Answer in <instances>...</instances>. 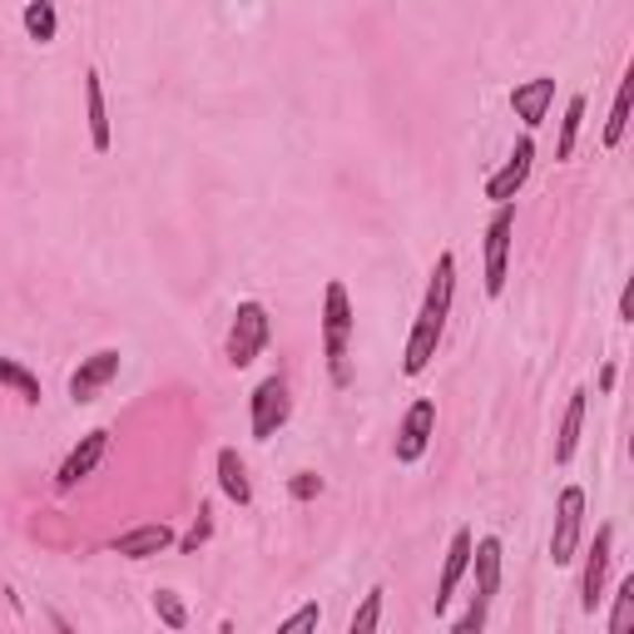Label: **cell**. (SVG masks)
<instances>
[{
    "label": "cell",
    "instance_id": "obj_1",
    "mask_svg": "<svg viewBox=\"0 0 634 634\" xmlns=\"http://www.w3.org/2000/svg\"><path fill=\"white\" fill-rule=\"evenodd\" d=\"M451 298H457V253H441L437 268H431L427 298H421V313L407 333V352H401V372L421 377L437 357L441 337H447V317H451Z\"/></svg>",
    "mask_w": 634,
    "mask_h": 634
},
{
    "label": "cell",
    "instance_id": "obj_2",
    "mask_svg": "<svg viewBox=\"0 0 634 634\" xmlns=\"http://www.w3.org/2000/svg\"><path fill=\"white\" fill-rule=\"evenodd\" d=\"M352 298H347V283H327L323 288V352H327V367H333V382L347 387L352 372H347V342H352Z\"/></svg>",
    "mask_w": 634,
    "mask_h": 634
},
{
    "label": "cell",
    "instance_id": "obj_3",
    "mask_svg": "<svg viewBox=\"0 0 634 634\" xmlns=\"http://www.w3.org/2000/svg\"><path fill=\"white\" fill-rule=\"evenodd\" d=\"M501 541L495 535H481L471 545V570H476V595H471V610L457 620V634H471V630H485L491 620V600L501 595Z\"/></svg>",
    "mask_w": 634,
    "mask_h": 634
},
{
    "label": "cell",
    "instance_id": "obj_4",
    "mask_svg": "<svg viewBox=\"0 0 634 634\" xmlns=\"http://www.w3.org/2000/svg\"><path fill=\"white\" fill-rule=\"evenodd\" d=\"M268 337H273V317L268 308H263L258 298H248V303H238L234 308V323H228V367H253L263 357V347H268Z\"/></svg>",
    "mask_w": 634,
    "mask_h": 634
},
{
    "label": "cell",
    "instance_id": "obj_5",
    "mask_svg": "<svg viewBox=\"0 0 634 634\" xmlns=\"http://www.w3.org/2000/svg\"><path fill=\"white\" fill-rule=\"evenodd\" d=\"M293 417V397H288V382L283 377H263L248 397V431L253 441H273Z\"/></svg>",
    "mask_w": 634,
    "mask_h": 634
},
{
    "label": "cell",
    "instance_id": "obj_6",
    "mask_svg": "<svg viewBox=\"0 0 634 634\" xmlns=\"http://www.w3.org/2000/svg\"><path fill=\"white\" fill-rule=\"evenodd\" d=\"M511 238H515V204H495L491 224H485V293H491V298H501L505 293Z\"/></svg>",
    "mask_w": 634,
    "mask_h": 634
},
{
    "label": "cell",
    "instance_id": "obj_7",
    "mask_svg": "<svg viewBox=\"0 0 634 634\" xmlns=\"http://www.w3.org/2000/svg\"><path fill=\"white\" fill-rule=\"evenodd\" d=\"M580 531H585V491H580V485H565V491L555 495V531H551L555 565H570V560H575Z\"/></svg>",
    "mask_w": 634,
    "mask_h": 634
},
{
    "label": "cell",
    "instance_id": "obj_8",
    "mask_svg": "<svg viewBox=\"0 0 634 634\" xmlns=\"http://www.w3.org/2000/svg\"><path fill=\"white\" fill-rule=\"evenodd\" d=\"M431 437H437V401L431 397H417L407 407V417H401V427H397V461L401 467H417L421 457H427V447H431Z\"/></svg>",
    "mask_w": 634,
    "mask_h": 634
},
{
    "label": "cell",
    "instance_id": "obj_9",
    "mask_svg": "<svg viewBox=\"0 0 634 634\" xmlns=\"http://www.w3.org/2000/svg\"><path fill=\"white\" fill-rule=\"evenodd\" d=\"M610 555H615V525H600L595 545H590V555H585V575H580V610H585V615H595L600 600H605Z\"/></svg>",
    "mask_w": 634,
    "mask_h": 634
},
{
    "label": "cell",
    "instance_id": "obj_10",
    "mask_svg": "<svg viewBox=\"0 0 634 634\" xmlns=\"http://www.w3.org/2000/svg\"><path fill=\"white\" fill-rule=\"evenodd\" d=\"M104 451H110V431H104V427L84 431L75 447H70V457L60 461V471H55V491H75L84 476H94V467L104 461Z\"/></svg>",
    "mask_w": 634,
    "mask_h": 634
},
{
    "label": "cell",
    "instance_id": "obj_11",
    "mask_svg": "<svg viewBox=\"0 0 634 634\" xmlns=\"http://www.w3.org/2000/svg\"><path fill=\"white\" fill-rule=\"evenodd\" d=\"M120 377V347H100L94 357H84V362L70 372V401L84 407V401H94L104 392V387Z\"/></svg>",
    "mask_w": 634,
    "mask_h": 634
},
{
    "label": "cell",
    "instance_id": "obj_12",
    "mask_svg": "<svg viewBox=\"0 0 634 634\" xmlns=\"http://www.w3.org/2000/svg\"><path fill=\"white\" fill-rule=\"evenodd\" d=\"M531 164H535V140L525 134V140L511 150V158L485 178V198H491V204H515V194H521L525 178H531Z\"/></svg>",
    "mask_w": 634,
    "mask_h": 634
},
{
    "label": "cell",
    "instance_id": "obj_13",
    "mask_svg": "<svg viewBox=\"0 0 634 634\" xmlns=\"http://www.w3.org/2000/svg\"><path fill=\"white\" fill-rule=\"evenodd\" d=\"M551 104H555V75L521 80V84L511 90V110H515V120L525 124V134L541 130V124L551 120Z\"/></svg>",
    "mask_w": 634,
    "mask_h": 634
},
{
    "label": "cell",
    "instance_id": "obj_14",
    "mask_svg": "<svg viewBox=\"0 0 634 634\" xmlns=\"http://www.w3.org/2000/svg\"><path fill=\"white\" fill-rule=\"evenodd\" d=\"M471 545H476V535L461 525L457 535H451V545H447V560H441V580H437V615H447V605H451V595H457V585L467 580V570H471Z\"/></svg>",
    "mask_w": 634,
    "mask_h": 634
},
{
    "label": "cell",
    "instance_id": "obj_15",
    "mask_svg": "<svg viewBox=\"0 0 634 634\" xmlns=\"http://www.w3.org/2000/svg\"><path fill=\"white\" fill-rule=\"evenodd\" d=\"M168 545H174V531H168L164 521L134 525V531L114 535V555H124V560H150V555H158V551H168Z\"/></svg>",
    "mask_w": 634,
    "mask_h": 634
},
{
    "label": "cell",
    "instance_id": "obj_16",
    "mask_svg": "<svg viewBox=\"0 0 634 634\" xmlns=\"http://www.w3.org/2000/svg\"><path fill=\"white\" fill-rule=\"evenodd\" d=\"M84 124H90V144L94 150H110L114 134H110V110H104V84L100 70H84Z\"/></svg>",
    "mask_w": 634,
    "mask_h": 634
},
{
    "label": "cell",
    "instance_id": "obj_17",
    "mask_svg": "<svg viewBox=\"0 0 634 634\" xmlns=\"http://www.w3.org/2000/svg\"><path fill=\"white\" fill-rule=\"evenodd\" d=\"M585 387H575L565 401V417H560V437H555V467H570L580 447V427H585Z\"/></svg>",
    "mask_w": 634,
    "mask_h": 634
},
{
    "label": "cell",
    "instance_id": "obj_18",
    "mask_svg": "<svg viewBox=\"0 0 634 634\" xmlns=\"http://www.w3.org/2000/svg\"><path fill=\"white\" fill-rule=\"evenodd\" d=\"M218 491H224L234 505H248V501H253L248 467H243V461H238V451H234V447H224V451H218Z\"/></svg>",
    "mask_w": 634,
    "mask_h": 634
},
{
    "label": "cell",
    "instance_id": "obj_19",
    "mask_svg": "<svg viewBox=\"0 0 634 634\" xmlns=\"http://www.w3.org/2000/svg\"><path fill=\"white\" fill-rule=\"evenodd\" d=\"M25 35L35 40V45H50L55 40V30H60V10H55V0H25Z\"/></svg>",
    "mask_w": 634,
    "mask_h": 634
},
{
    "label": "cell",
    "instance_id": "obj_20",
    "mask_svg": "<svg viewBox=\"0 0 634 634\" xmlns=\"http://www.w3.org/2000/svg\"><path fill=\"white\" fill-rule=\"evenodd\" d=\"M630 100H634V75H625V80H620V90H615V104H610V120H605V150H620V140H625Z\"/></svg>",
    "mask_w": 634,
    "mask_h": 634
},
{
    "label": "cell",
    "instance_id": "obj_21",
    "mask_svg": "<svg viewBox=\"0 0 634 634\" xmlns=\"http://www.w3.org/2000/svg\"><path fill=\"white\" fill-rule=\"evenodd\" d=\"M0 387H10V392L20 401H30V407L40 401V377L30 372V367H20L16 357H0Z\"/></svg>",
    "mask_w": 634,
    "mask_h": 634
},
{
    "label": "cell",
    "instance_id": "obj_22",
    "mask_svg": "<svg viewBox=\"0 0 634 634\" xmlns=\"http://www.w3.org/2000/svg\"><path fill=\"white\" fill-rule=\"evenodd\" d=\"M585 110H590V100H585V94H570V104H565V120H560V144H555V158H570V154H575V134H580V120H585Z\"/></svg>",
    "mask_w": 634,
    "mask_h": 634
},
{
    "label": "cell",
    "instance_id": "obj_23",
    "mask_svg": "<svg viewBox=\"0 0 634 634\" xmlns=\"http://www.w3.org/2000/svg\"><path fill=\"white\" fill-rule=\"evenodd\" d=\"M382 600H387V590H382V585L367 590V600L352 610V625H347V630H352V634H367V630L382 625Z\"/></svg>",
    "mask_w": 634,
    "mask_h": 634
},
{
    "label": "cell",
    "instance_id": "obj_24",
    "mask_svg": "<svg viewBox=\"0 0 634 634\" xmlns=\"http://www.w3.org/2000/svg\"><path fill=\"white\" fill-rule=\"evenodd\" d=\"M154 615L164 620L168 630H184L188 625V605L178 600V590H154Z\"/></svg>",
    "mask_w": 634,
    "mask_h": 634
},
{
    "label": "cell",
    "instance_id": "obj_25",
    "mask_svg": "<svg viewBox=\"0 0 634 634\" xmlns=\"http://www.w3.org/2000/svg\"><path fill=\"white\" fill-rule=\"evenodd\" d=\"M634 625V575L620 580V590H615V615H610V634H630Z\"/></svg>",
    "mask_w": 634,
    "mask_h": 634
},
{
    "label": "cell",
    "instance_id": "obj_26",
    "mask_svg": "<svg viewBox=\"0 0 634 634\" xmlns=\"http://www.w3.org/2000/svg\"><path fill=\"white\" fill-rule=\"evenodd\" d=\"M317 625H323V610H317V605H303V610H293V615L283 620L278 634H303V630H317Z\"/></svg>",
    "mask_w": 634,
    "mask_h": 634
},
{
    "label": "cell",
    "instance_id": "obj_27",
    "mask_svg": "<svg viewBox=\"0 0 634 634\" xmlns=\"http://www.w3.org/2000/svg\"><path fill=\"white\" fill-rule=\"evenodd\" d=\"M208 535H214V521H208V505H204V511H198V521L188 525V535H184V541H178V551H184V555H194L198 545L208 541Z\"/></svg>",
    "mask_w": 634,
    "mask_h": 634
},
{
    "label": "cell",
    "instance_id": "obj_28",
    "mask_svg": "<svg viewBox=\"0 0 634 634\" xmlns=\"http://www.w3.org/2000/svg\"><path fill=\"white\" fill-rule=\"evenodd\" d=\"M288 491H293V501H317V495H323V476H317V471H298L288 481Z\"/></svg>",
    "mask_w": 634,
    "mask_h": 634
},
{
    "label": "cell",
    "instance_id": "obj_29",
    "mask_svg": "<svg viewBox=\"0 0 634 634\" xmlns=\"http://www.w3.org/2000/svg\"><path fill=\"white\" fill-rule=\"evenodd\" d=\"M620 323H634V283H625V293H620Z\"/></svg>",
    "mask_w": 634,
    "mask_h": 634
},
{
    "label": "cell",
    "instance_id": "obj_30",
    "mask_svg": "<svg viewBox=\"0 0 634 634\" xmlns=\"http://www.w3.org/2000/svg\"><path fill=\"white\" fill-rule=\"evenodd\" d=\"M615 377H620V367H615V362L600 367V392H615Z\"/></svg>",
    "mask_w": 634,
    "mask_h": 634
}]
</instances>
